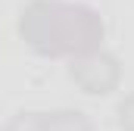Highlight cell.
<instances>
[{"label": "cell", "mask_w": 134, "mask_h": 131, "mask_svg": "<svg viewBox=\"0 0 134 131\" xmlns=\"http://www.w3.org/2000/svg\"><path fill=\"white\" fill-rule=\"evenodd\" d=\"M19 37L41 56L78 59L100 50L106 25L94 6L66 0H31L19 13Z\"/></svg>", "instance_id": "1"}, {"label": "cell", "mask_w": 134, "mask_h": 131, "mask_svg": "<svg viewBox=\"0 0 134 131\" xmlns=\"http://www.w3.org/2000/svg\"><path fill=\"white\" fill-rule=\"evenodd\" d=\"M69 75H72V81H75L84 94L103 97V94H112V91L119 88V81H122V66H119V59H115L112 53L97 50V53H87V56L72 59Z\"/></svg>", "instance_id": "2"}, {"label": "cell", "mask_w": 134, "mask_h": 131, "mask_svg": "<svg viewBox=\"0 0 134 131\" xmlns=\"http://www.w3.org/2000/svg\"><path fill=\"white\" fill-rule=\"evenodd\" d=\"M3 131H94V125L78 109H53V112H19Z\"/></svg>", "instance_id": "3"}, {"label": "cell", "mask_w": 134, "mask_h": 131, "mask_svg": "<svg viewBox=\"0 0 134 131\" xmlns=\"http://www.w3.org/2000/svg\"><path fill=\"white\" fill-rule=\"evenodd\" d=\"M119 128L122 131H134V94L119 103Z\"/></svg>", "instance_id": "4"}]
</instances>
